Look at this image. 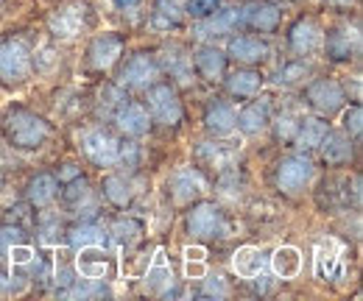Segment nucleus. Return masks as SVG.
Wrapping results in <instances>:
<instances>
[{
	"mask_svg": "<svg viewBox=\"0 0 363 301\" xmlns=\"http://www.w3.org/2000/svg\"><path fill=\"white\" fill-rule=\"evenodd\" d=\"M0 190H3V173H0Z\"/></svg>",
	"mask_w": 363,
	"mask_h": 301,
	"instance_id": "nucleus-52",
	"label": "nucleus"
},
{
	"mask_svg": "<svg viewBox=\"0 0 363 301\" xmlns=\"http://www.w3.org/2000/svg\"><path fill=\"white\" fill-rule=\"evenodd\" d=\"M238 23H240V11H238V8L213 11V14H207V17L199 20L196 37H201V40H207V37H221V34H229Z\"/></svg>",
	"mask_w": 363,
	"mask_h": 301,
	"instance_id": "nucleus-16",
	"label": "nucleus"
},
{
	"mask_svg": "<svg viewBox=\"0 0 363 301\" xmlns=\"http://www.w3.org/2000/svg\"><path fill=\"white\" fill-rule=\"evenodd\" d=\"M229 293H232V290H229V285H227V279H224V276H207V279H204L201 296L221 301V299H229Z\"/></svg>",
	"mask_w": 363,
	"mask_h": 301,
	"instance_id": "nucleus-36",
	"label": "nucleus"
},
{
	"mask_svg": "<svg viewBox=\"0 0 363 301\" xmlns=\"http://www.w3.org/2000/svg\"><path fill=\"white\" fill-rule=\"evenodd\" d=\"M123 103H126V98H123V86H106V89L101 92V109H112V115H115Z\"/></svg>",
	"mask_w": 363,
	"mask_h": 301,
	"instance_id": "nucleus-42",
	"label": "nucleus"
},
{
	"mask_svg": "<svg viewBox=\"0 0 363 301\" xmlns=\"http://www.w3.org/2000/svg\"><path fill=\"white\" fill-rule=\"evenodd\" d=\"M187 229H190L193 237L210 240V237L221 234V229H224V215H221V210H218L216 204H210V201L196 204V207L187 212Z\"/></svg>",
	"mask_w": 363,
	"mask_h": 301,
	"instance_id": "nucleus-8",
	"label": "nucleus"
},
{
	"mask_svg": "<svg viewBox=\"0 0 363 301\" xmlns=\"http://www.w3.org/2000/svg\"><path fill=\"white\" fill-rule=\"evenodd\" d=\"M59 232H62V229H59V220L43 223V229H40V234H43V240H45V243H56V240H59V237H56Z\"/></svg>",
	"mask_w": 363,
	"mask_h": 301,
	"instance_id": "nucleus-44",
	"label": "nucleus"
},
{
	"mask_svg": "<svg viewBox=\"0 0 363 301\" xmlns=\"http://www.w3.org/2000/svg\"><path fill=\"white\" fill-rule=\"evenodd\" d=\"M157 79H160V64H157V59L148 56V53H137V56H132V59L123 64V70H121V76H118V86L148 89Z\"/></svg>",
	"mask_w": 363,
	"mask_h": 301,
	"instance_id": "nucleus-7",
	"label": "nucleus"
},
{
	"mask_svg": "<svg viewBox=\"0 0 363 301\" xmlns=\"http://www.w3.org/2000/svg\"><path fill=\"white\" fill-rule=\"evenodd\" d=\"M240 23H249L255 31H274L279 25V8L272 3H252L240 11Z\"/></svg>",
	"mask_w": 363,
	"mask_h": 301,
	"instance_id": "nucleus-18",
	"label": "nucleus"
},
{
	"mask_svg": "<svg viewBox=\"0 0 363 301\" xmlns=\"http://www.w3.org/2000/svg\"><path fill=\"white\" fill-rule=\"evenodd\" d=\"M260 84H263V79L255 70H235L227 79L229 95H235V98H252V95H257Z\"/></svg>",
	"mask_w": 363,
	"mask_h": 301,
	"instance_id": "nucleus-25",
	"label": "nucleus"
},
{
	"mask_svg": "<svg viewBox=\"0 0 363 301\" xmlns=\"http://www.w3.org/2000/svg\"><path fill=\"white\" fill-rule=\"evenodd\" d=\"M187 257H190V259H201V251H199V249H196V251H193V249H187Z\"/></svg>",
	"mask_w": 363,
	"mask_h": 301,
	"instance_id": "nucleus-51",
	"label": "nucleus"
},
{
	"mask_svg": "<svg viewBox=\"0 0 363 301\" xmlns=\"http://www.w3.org/2000/svg\"><path fill=\"white\" fill-rule=\"evenodd\" d=\"M361 129H363V109L361 103H355V106H350L344 112V131L350 137H361Z\"/></svg>",
	"mask_w": 363,
	"mask_h": 301,
	"instance_id": "nucleus-41",
	"label": "nucleus"
},
{
	"mask_svg": "<svg viewBox=\"0 0 363 301\" xmlns=\"http://www.w3.org/2000/svg\"><path fill=\"white\" fill-rule=\"evenodd\" d=\"M59 64V56L53 47H40L37 56H31V67H37V73H50Z\"/></svg>",
	"mask_w": 363,
	"mask_h": 301,
	"instance_id": "nucleus-40",
	"label": "nucleus"
},
{
	"mask_svg": "<svg viewBox=\"0 0 363 301\" xmlns=\"http://www.w3.org/2000/svg\"><path fill=\"white\" fill-rule=\"evenodd\" d=\"M308 101H311V106L321 112V115H335L341 106H344V89L338 81H333V79H318L313 84L308 86Z\"/></svg>",
	"mask_w": 363,
	"mask_h": 301,
	"instance_id": "nucleus-9",
	"label": "nucleus"
},
{
	"mask_svg": "<svg viewBox=\"0 0 363 301\" xmlns=\"http://www.w3.org/2000/svg\"><path fill=\"white\" fill-rule=\"evenodd\" d=\"M330 3H333V6H338V8H350L355 0H330Z\"/></svg>",
	"mask_w": 363,
	"mask_h": 301,
	"instance_id": "nucleus-49",
	"label": "nucleus"
},
{
	"mask_svg": "<svg viewBox=\"0 0 363 301\" xmlns=\"http://www.w3.org/2000/svg\"><path fill=\"white\" fill-rule=\"evenodd\" d=\"M56 282H59V285H73V282H76V279H73V271H70V268H65V271L59 273V279H56Z\"/></svg>",
	"mask_w": 363,
	"mask_h": 301,
	"instance_id": "nucleus-46",
	"label": "nucleus"
},
{
	"mask_svg": "<svg viewBox=\"0 0 363 301\" xmlns=\"http://www.w3.org/2000/svg\"><path fill=\"white\" fill-rule=\"evenodd\" d=\"M165 3H171V6H177V8L184 11V3H187V0H165Z\"/></svg>",
	"mask_w": 363,
	"mask_h": 301,
	"instance_id": "nucleus-50",
	"label": "nucleus"
},
{
	"mask_svg": "<svg viewBox=\"0 0 363 301\" xmlns=\"http://www.w3.org/2000/svg\"><path fill=\"white\" fill-rule=\"evenodd\" d=\"M31 50L23 40H3L0 42V81L9 86L23 84L31 76Z\"/></svg>",
	"mask_w": 363,
	"mask_h": 301,
	"instance_id": "nucleus-2",
	"label": "nucleus"
},
{
	"mask_svg": "<svg viewBox=\"0 0 363 301\" xmlns=\"http://www.w3.org/2000/svg\"><path fill=\"white\" fill-rule=\"evenodd\" d=\"M145 101H148L151 120H157L162 126H177L182 120V101L168 84H151Z\"/></svg>",
	"mask_w": 363,
	"mask_h": 301,
	"instance_id": "nucleus-6",
	"label": "nucleus"
},
{
	"mask_svg": "<svg viewBox=\"0 0 363 301\" xmlns=\"http://www.w3.org/2000/svg\"><path fill=\"white\" fill-rule=\"evenodd\" d=\"M218 3H221V0H187V3H184V11H187L190 17H199V20H201V17L213 14V11L218 8Z\"/></svg>",
	"mask_w": 363,
	"mask_h": 301,
	"instance_id": "nucleus-43",
	"label": "nucleus"
},
{
	"mask_svg": "<svg viewBox=\"0 0 363 301\" xmlns=\"http://www.w3.org/2000/svg\"><path fill=\"white\" fill-rule=\"evenodd\" d=\"M84 25H87V3H82V0L59 6L48 17V31L56 40H73V37H79L84 31Z\"/></svg>",
	"mask_w": 363,
	"mask_h": 301,
	"instance_id": "nucleus-4",
	"label": "nucleus"
},
{
	"mask_svg": "<svg viewBox=\"0 0 363 301\" xmlns=\"http://www.w3.org/2000/svg\"><path fill=\"white\" fill-rule=\"evenodd\" d=\"M87 198H90V187H87V181H84V178H79V176H76V178H70V187L65 190V201L79 207V204H82V201H87Z\"/></svg>",
	"mask_w": 363,
	"mask_h": 301,
	"instance_id": "nucleus-38",
	"label": "nucleus"
},
{
	"mask_svg": "<svg viewBox=\"0 0 363 301\" xmlns=\"http://www.w3.org/2000/svg\"><path fill=\"white\" fill-rule=\"evenodd\" d=\"M67 299H95V296H109V288L101 279H76L73 285H67L65 290Z\"/></svg>",
	"mask_w": 363,
	"mask_h": 301,
	"instance_id": "nucleus-29",
	"label": "nucleus"
},
{
	"mask_svg": "<svg viewBox=\"0 0 363 301\" xmlns=\"http://www.w3.org/2000/svg\"><path fill=\"white\" fill-rule=\"evenodd\" d=\"M101 190H104V195L115 204V207H129L132 204V184L123 178V176H106L104 178V184H101Z\"/></svg>",
	"mask_w": 363,
	"mask_h": 301,
	"instance_id": "nucleus-28",
	"label": "nucleus"
},
{
	"mask_svg": "<svg viewBox=\"0 0 363 301\" xmlns=\"http://www.w3.org/2000/svg\"><path fill=\"white\" fill-rule=\"evenodd\" d=\"M318 148L327 165H347L352 159V140L347 131H327Z\"/></svg>",
	"mask_w": 363,
	"mask_h": 301,
	"instance_id": "nucleus-15",
	"label": "nucleus"
},
{
	"mask_svg": "<svg viewBox=\"0 0 363 301\" xmlns=\"http://www.w3.org/2000/svg\"><path fill=\"white\" fill-rule=\"evenodd\" d=\"M82 251H87V254L79 257V271H82V276H87V279H104V273L109 271L106 259H95V254H90V249H82Z\"/></svg>",
	"mask_w": 363,
	"mask_h": 301,
	"instance_id": "nucleus-35",
	"label": "nucleus"
},
{
	"mask_svg": "<svg viewBox=\"0 0 363 301\" xmlns=\"http://www.w3.org/2000/svg\"><path fill=\"white\" fill-rule=\"evenodd\" d=\"M235 268H238V273H243V276H257L260 271H263V259H260V251L257 249H243L240 254H235Z\"/></svg>",
	"mask_w": 363,
	"mask_h": 301,
	"instance_id": "nucleus-34",
	"label": "nucleus"
},
{
	"mask_svg": "<svg viewBox=\"0 0 363 301\" xmlns=\"http://www.w3.org/2000/svg\"><path fill=\"white\" fill-rule=\"evenodd\" d=\"M204 126L210 134H216V137H227L235 131L238 126V112H235V106L227 103V101H213L210 106H207V112H204Z\"/></svg>",
	"mask_w": 363,
	"mask_h": 301,
	"instance_id": "nucleus-14",
	"label": "nucleus"
},
{
	"mask_svg": "<svg viewBox=\"0 0 363 301\" xmlns=\"http://www.w3.org/2000/svg\"><path fill=\"white\" fill-rule=\"evenodd\" d=\"M274 271H277V276H282V279H291V276H296L299 273V268H302V257H299V251L296 249H279L272 259Z\"/></svg>",
	"mask_w": 363,
	"mask_h": 301,
	"instance_id": "nucleus-30",
	"label": "nucleus"
},
{
	"mask_svg": "<svg viewBox=\"0 0 363 301\" xmlns=\"http://www.w3.org/2000/svg\"><path fill=\"white\" fill-rule=\"evenodd\" d=\"M311 76V67L305 64V62H288V64H282L279 70H277V84L279 86H296L302 84L305 79Z\"/></svg>",
	"mask_w": 363,
	"mask_h": 301,
	"instance_id": "nucleus-33",
	"label": "nucleus"
},
{
	"mask_svg": "<svg viewBox=\"0 0 363 301\" xmlns=\"http://www.w3.org/2000/svg\"><path fill=\"white\" fill-rule=\"evenodd\" d=\"M112 118H115L118 129L123 131L126 137H143L151 129V115H148V109L143 103H123Z\"/></svg>",
	"mask_w": 363,
	"mask_h": 301,
	"instance_id": "nucleus-13",
	"label": "nucleus"
},
{
	"mask_svg": "<svg viewBox=\"0 0 363 301\" xmlns=\"http://www.w3.org/2000/svg\"><path fill=\"white\" fill-rule=\"evenodd\" d=\"M269 120H272L269 103H266V101H255V103H249V106L240 109V115H238V129L243 131V134H249V137H255V134H263V131H266Z\"/></svg>",
	"mask_w": 363,
	"mask_h": 301,
	"instance_id": "nucleus-19",
	"label": "nucleus"
},
{
	"mask_svg": "<svg viewBox=\"0 0 363 301\" xmlns=\"http://www.w3.org/2000/svg\"><path fill=\"white\" fill-rule=\"evenodd\" d=\"M82 151L98 168H112L121 159V142L104 129H92L82 137Z\"/></svg>",
	"mask_w": 363,
	"mask_h": 301,
	"instance_id": "nucleus-5",
	"label": "nucleus"
},
{
	"mask_svg": "<svg viewBox=\"0 0 363 301\" xmlns=\"http://www.w3.org/2000/svg\"><path fill=\"white\" fill-rule=\"evenodd\" d=\"M196 67H199V73H201L204 79L216 81V79H221V76L227 73V56H224L218 47L204 45V47L196 53Z\"/></svg>",
	"mask_w": 363,
	"mask_h": 301,
	"instance_id": "nucleus-22",
	"label": "nucleus"
},
{
	"mask_svg": "<svg viewBox=\"0 0 363 301\" xmlns=\"http://www.w3.org/2000/svg\"><path fill=\"white\" fill-rule=\"evenodd\" d=\"M104 240H106V232L98 223H90V220H84V223H79V226H73L67 232V243L73 249H95Z\"/></svg>",
	"mask_w": 363,
	"mask_h": 301,
	"instance_id": "nucleus-24",
	"label": "nucleus"
},
{
	"mask_svg": "<svg viewBox=\"0 0 363 301\" xmlns=\"http://www.w3.org/2000/svg\"><path fill=\"white\" fill-rule=\"evenodd\" d=\"M296 129H299V118H296L294 112H285V115H279V118H277V137H279V140L294 142Z\"/></svg>",
	"mask_w": 363,
	"mask_h": 301,
	"instance_id": "nucleus-37",
	"label": "nucleus"
},
{
	"mask_svg": "<svg viewBox=\"0 0 363 301\" xmlns=\"http://www.w3.org/2000/svg\"><path fill=\"white\" fill-rule=\"evenodd\" d=\"M171 282H174V276H171V271H168V265H165V259L160 254V259L154 262V268H148V276H145V288L151 290V293H165L168 288H171Z\"/></svg>",
	"mask_w": 363,
	"mask_h": 301,
	"instance_id": "nucleus-31",
	"label": "nucleus"
},
{
	"mask_svg": "<svg viewBox=\"0 0 363 301\" xmlns=\"http://www.w3.org/2000/svg\"><path fill=\"white\" fill-rule=\"evenodd\" d=\"M229 56L235 62H243V64H255V62H263L269 56V45L257 37H235L229 42Z\"/></svg>",
	"mask_w": 363,
	"mask_h": 301,
	"instance_id": "nucleus-20",
	"label": "nucleus"
},
{
	"mask_svg": "<svg viewBox=\"0 0 363 301\" xmlns=\"http://www.w3.org/2000/svg\"><path fill=\"white\" fill-rule=\"evenodd\" d=\"M162 62H165V70L179 81V84H193V56H187L184 47H165L162 53Z\"/></svg>",
	"mask_w": 363,
	"mask_h": 301,
	"instance_id": "nucleus-21",
	"label": "nucleus"
},
{
	"mask_svg": "<svg viewBox=\"0 0 363 301\" xmlns=\"http://www.w3.org/2000/svg\"><path fill=\"white\" fill-rule=\"evenodd\" d=\"M123 53V40L118 34H98L87 47V59L95 70H109Z\"/></svg>",
	"mask_w": 363,
	"mask_h": 301,
	"instance_id": "nucleus-11",
	"label": "nucleus"
},
{
	"mask_svg": "<svg viewBox=\"0 0 363 301\" xmlns=\"http://www.w3.org/2000/svg\"><path fill=\"white\" fill-rule=\"evenodd\" d=\"M171 190H174V198L179 204H184V201L207 193V181H204V176L196 171V168H182V171H177L171 176Z\"/></svg>",
	"mask_w": 363,
	"mask_h": 301,
	"instance_id": "nucleus-17",
	"label": "nucleus"
},
{
	"mask_svg": "<svg viewBox=\"0 0 363 301\" xmlns=\"http://www.w3.org/2000/svg\"><path fill=\"white\" fill-rule=\"evenodd\" d=\"M313 178V162L305 157V154H294V157H285L279 165H277V187L285 193V195H299Z\"/></svg>",
	"mask_w": 363,
	"mask_h": 301,
	"instance_id": "nucleus-3",
	"label": "nucleus"
},
{
	"mask_svg": "<svg viewBox=\"0 0 363 301\" xmlns=\"http://www.w3.org/2000/svg\"><path fill=\"white\" fill-rule=\"evenodd\" d=\"M288 42H291V50H294V53H299V56H311V53H316L318 47H321L324 34H321V28H318L316 20L302 17V20L294 23V28H291V34H288Z\"/></svg>",
	"mask_w": 363,
	"mask_h": 301,
	"instance_id": "nucleus-10",
	"label": "nucleus"
},
{
	"mask_svg": "<svg viewBox=\"0 0 363 301\" xmlns=\"http://www.w3.org/2000/svg\"><path fill=\"white\" fill-rule=\"evenodd\" d=\"M79 176V168L76 165H65L62 171H59V178H65V181H70V178H76Z\"/></svg>",
	"mask_w": 363,
	"mask_h": 301,
	"instance_id": "nucleus-45",
	"label": "nucleus"
},
{
	"mask_svg": "<svg viewBox=\"0 0 363 301\" xmlns=\"http://www.w3.org/2000/svg\"><path fill=\"white\" fill-rule=\"evenodd\" d=\"M26 237H23V229L20 226H6L0 229V257H6L14 246H20Z\"/></svg>",
	"mask_w": 363,
	"mask_h": 301,
	"instance_id": "nucleus-39",
	"label": "nucleus"
},
{
	"mask_svg": "<svg viewBox=\"0 0 363 301\" xmlns=\"http://www.w3.org/2000/svg\"><path fill=\"white\" fill-rule=\"evenodd\" d=\"M324 134H327V123H321L318 118H305V120H299L294 142L302 151H313V148H318V142L324 140Z\"/></svg>",
	"mask_w": 363,
	"mask_h": 301,
	"instance_id": "nucleus-26",
	"label": "nucleus"
},
{
	"mask_svg": "<svg viewBox=\"0 0 363 301\" xmlns=\"http://www.w3.org/2000/svg\"><path fill=\"white\" fill-rule=\"evenodd\" d=\"M361 50V31L358 25H344V28H335L327 34V56L335 59V62H347L352 59L355 53Z\"/></svg>",
	"mask_w": 363,
	"mask_h": 301,
	"instance_id": "nucleus-12",
	"label": "nucleus"
},
{
	"mask_svg": "<svg viewBox=\"0 0 363 301\" xmlns=\"http://www.w3.org/2000/svg\"><path fill=\"white\" fill-rule=\"evenodd\" d=\"M137 3H140V0H115L118 8H135Z\"/></svg>",
	"mask_w": 363,
	"mask_h": 301,
	"instance_id": "nucleus-48",
	"label": "nucleus"
},
{
	"mask_svg": "<svg viewBox=\"0 0 363 301\" xmlns=\"http://www.w3.org/2000/svg\"><path fill=\"white\" fill-rule=\"evenodd\" d=\"M187 273H190V276H201V273H204V268H201V265H193V262H187Z\"/></svg>",
	"mask_w": 363,
	"mask_h": 301,
	"instance_id": "nucleus-47",
	"label": "nucleus"
},
{
	"mask_svg": "<svg viewBox=\"0 0 363 301\" xmlns=\"http://www.w3.org/2000/svg\"><path fill=\"white\" fill-rule=\"evenodd\" d=\"M6 137L14 148H40L50 137V126L34 112L14 109L6 115Z\"/></svg>",
	"mask_w": 363,
	"mask_h": 301,
	"instance_id": "nucleus-1",
	"label": "nucleus"
},
{
	"mask_svg": "<svg viewBox=\"0 0 363 301\" xmlns=\"http://www.w3.org/2000/svg\"><path fill=\"white\" fill-rule=\"evenodd\" d=\"M140 223L132 220V217H123V220H115L112 226H109V232L106 234H112V240L118 243V246H132L140 240Z\"/></svg>",
	"mask_w": 363,
	"mask_h": 301,
	"instance_id": "nucleus-32",
	"label": "nucleus"
},
{
	"mask_svg": "<svg viewBox=\"0 0 363 301\" xmlns=\"http://www.w3.org/2000/svg\"><path fill=\"white\" fill-rule=\"evenodd\" d=\"M199 159H204L207 165H213L216 171H224L235 165V151L229 145H218V142H199Z\"/></svg>",
	"mask_w": 363,
	"mask_h": 301,
	"instance_id": "nucleus-27",
	"label": "nucleus"
},
{
	"mask_svg": "<svg viewBox=\"0 0 363 301\" xmlns=\"http://www.w3.org/2000/svg\"><path fill=\"white\" fill-rule=\"evenodd\" d=\"M28 201L34 204V207H45L50 204L53 198H56V193H59V181H56V176H50V173H37L31 181H28Z\"/></svg>",
	"mask_w": 363,
	"mask_h": 301,
	"instance_id": "nucleus-23",
	"label": "nucleus"
}]
</instances>
